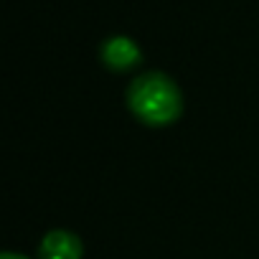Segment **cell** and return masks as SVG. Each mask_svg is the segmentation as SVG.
<instances>
[{
	"instance_id": "cell-1",
	"label": "cell",
	"mask_w": 259,
	"mask_h": 259,
	"mask_svg": "<svg viewBox=\"0 0 259 259\" xmlns=\"http://www.w3.org/2000/svg\"><path fill=\"white\" fill-rule=\"evenodd\" d=\"M127 104L140 122L153 127L173 124L183 114V94L178 84L163 71L135 76L127 89Z\"/></svg>"
},
{
	"instance_id": "cell-2",
	"label": "cell",
	"mask_w": 259,
	"mask_h": 259,
	"mask_svg": "<svg viewBox=\"0 0 259 259\" xmlns=\"http://www.w3.org/2000/svg\"><path fill=\"white\" fill-rule=\"evenodd\" d=\"M99 56H102L104 66H109L112 71H127V69H133V66L140 64L143 51H140V46L133 38H127V36H112V38H107L102 44Z\"/></svg>"
},
{
	"instance_id": "cell-3",
	"label": "cell",
	"mask_w": 259,
	"mask_h": 259,
	"mask_svg": "<svg viewBox=\"0 0 259 259\" xmlns=\"http://www.w3.org/2000/svg\"><path fill=\"white\" fill-rule=\"evenodd\" d=\"M38 254H41V259H81L84 246H81V239L76 234L56 229V231H49L44 236Z\"/></svg>"
},
{
	"instance_id": "cell-4",
	"label": "cell",
	"mask_w": 259,
	"mask_h": 259,
	"mask_svg": "<svg viewBox=\"0 0 259 259\" xmlns=\"http://www.w3.org/2000/svg\"><path fill=\"white\" fill-rule=\"evenodd\" d=\"M0 259H26V256H21V254H13V251H3V254H0Z\"/></svg>"
}]
</instances>
